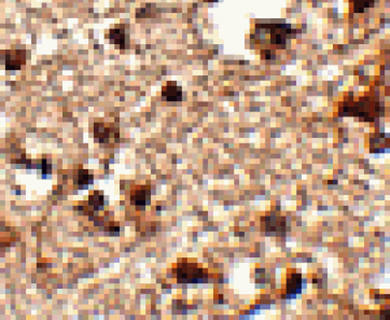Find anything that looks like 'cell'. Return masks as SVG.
Returning a JSON list of instances; mask_svg holds the SVG:
<instances>
[{"mask_svg": "<svg viewBox=\"0 0 390 320\" xmlns=\"http://www.w3.org/2000/svg\"><path fill=\"white\" fill-rule=\"evenodd\" d=\"M94 136L98 142H109L111 138H114L116 142L119 141V130L117 128H112L107 125H105L103 122H96L94 124Z\"/></svg>", "mask_w": 390, "mask_h": 320, "instance_id": "3957f363", "label": "cell"}, {"mask_svg": "<svg viewBox=\"0 0 390 320\" xmlns=\"http://www.w3.org/2000/svg\"><path fill=\"white\" fill-rule=\"evenodd\" d=\"M0 58L5 69L19 70L26 62V54L23 50H4L1 51Z\"/></svg>", "mask_w": 390, "mask_h": 320, "instance_id": "7a4b0ae2", "label": "cell"}, {"mask_svg": "<svg viewBox=\"0 0 390 320\" xmlns=\"http://www.w3.org/2000/svg\"><path fill=\"white\" fill-rule=\"evenodd\" d=\"M119 230H120V228H119V225H117V223L116 224V228H115V225H112V223H111V228L109 229V231H111V232H119Z\"/></svg>", "mask_w": 390, "mask_h": 320, "instance_id": "8fae6325", "label": "cell"}, {"mask_svg": "<svg viewBox=\"0 0 390 320\" xmlns=\"http://www.w3.org/2000/svg\"><path fill=\"white\" fill-rule=\"evenodd\" d=\"M302 288V280L300 274H293L288 280L287 291L288 293H298Z\"/></svg>", "mask_w": 390, "mask_h": 320, "instance_id": "52a82bcc", "label": "cell"}, {"mask_svg": "<svg viewBox=\"0 0 390 320\" xmlns=\"http://www.w3.org/2000/svg\"><path fill=\"white\" fill-rule=\"evenodd\" d=\"M162 97L167 102H180L182 99L181 87L177 85L174 81L167 82V84L163 87Z\"/></svg>", "mask_w": 390, "mask_h": 320, "instance_id": "8992f818", "label": "cell"}, {"mask_svg": "<svg viewBox=\"0 0 390 320\" xmlns=\"http://www.w3.org/2000/svg\"><path fill=\"white\" fill-rule=\"evenodd\" d=\"M108 38L112 44H116L121 50H125L128 47L126 42L125 26L124 25H116V27L111 28L108 34Z\"/></svg>", "mask_w": 390, "mask_h": 320, "instance_id": "277c9868", "label": "cell"}, {"mask_svg": "<svg viewBox=\"0 0 390 320\" xmlns=\"http://www.w3.org/2000/svg\"><path fill=\"white\" fill-rule=\"evenodd\" d=\"M93 180H94V178H93V174L91 173V171L85 170V169L79 170L78 179H77L79 185H91V183H93Z\"/></svg>", "mask_w": 390, "mask_h": 320, "instance_id": "9c48e42d", "label": "cell"}, {"mask_svg": "<svg viewBox=\"0 0 390 320\" xmlns=\"http://www.w3.org/2000/svg\"><path fill=\"white\" fill-rule=\"evenodd\" d=\"M150 198H151L150 189L144 186L134 190L131 195V201L133 205L137 207H143L144 208L145 206L150 204Z\"/></svg>", "mask_w": 390, "mask_h": 320, "instance_id": "5b68a950", "label": "cell"}, {"mask_svg": "<svg viewBox=\"0 0 390 320\" xmlns=\"http://www.w3.org/2000/svg\"><path fill=\"white\" fill-rule=\"evenodd\" d=\"M177 280L181 283H198L206 281V272L195 263L183 262L177 265Z\"/></svg>", "mask_w": 390, "mask_h": 320, "instance_id": "6da1fadb", "label": "cell"}, {"mask_svg": "<svg viewBox=\"0 0 390 320\" xmlns=\"http://www.w3.org/2000/svg\"><path fill=\"white\" fill-rule=\"evenodd\" d=\"M41 166H42V171H43V174H44V175H45V174H51L52 165H51V163H50L49 160L43 159V160H42V164H41Z\"/></svg>", "mask_w": 390, "mask_h": 320, "instance_id": "30bf717a", "label": "cell"}, {"mask_svg": "<svg viewBox=\"0 0 390 320\" xmlns=\"http://www.w3.org/2000/svg\"><path fill=\"white\" fill-rule=\"evenodd\" d=\"M88 205L92 206L94 209H100L104 206V194L103 192H95L88 198Z\"/></svg>", "mask_w": 390, "mask_h": 320, "instance_id": "ba28073f", "label": "cell"}]
</instances>
